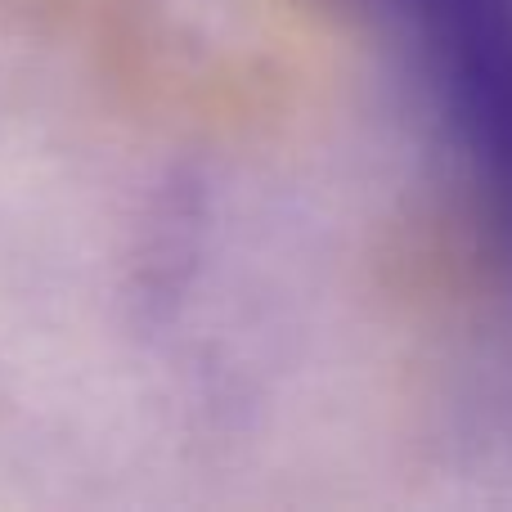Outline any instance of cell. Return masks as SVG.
<instances>
[{
  "label": "cell",
  "mask_w": 512,
  "mask_h": 512,
  "mask_svg": "<svg viewBox=\"0 0 512 512\" xmlns=\"http://www.w3.org/2000/svg\"><path fill=\"white\" fill-rule=\"evenodd\" d=\"M396 9L512 265V0H396Z\"/></svg>",
  "instance_id": "cell-1"
}]
</instances>
